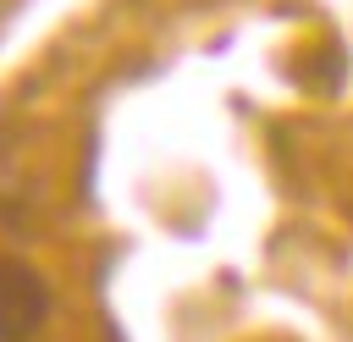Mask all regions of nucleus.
Instances as JSON below:
<instances>
[{
    "label": "nucleus",
    "instance_id": "f257e3e1",
    "mask_svg": "<svg viewBox=\"0 0 353 342\" xmlns=\"http://www.w3.org/2000/svg\"><path fill=\"white\" fill-rule=\"evenodd\" d=\"M50 314V287L33 265L0 259V342H22L44 325Z\"/></svg>",
    "mask_w": 353,
    "mask_h": 342
}]
</instances>
